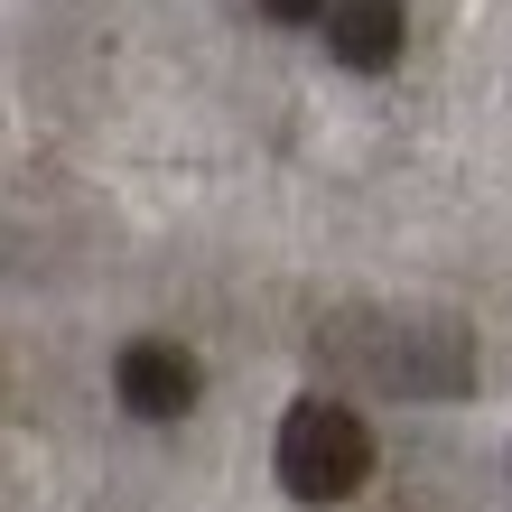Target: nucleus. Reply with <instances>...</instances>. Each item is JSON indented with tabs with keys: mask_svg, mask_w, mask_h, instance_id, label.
Instances as JSON below:
<instances>
[{
	"mask_svg": "<svg viewBox=\"0 0 512 512\" xmlns=\"http://www.w3.org/2000/svg\"><path fill=\"white\" fill-rule=\"evenodd\" d=\"M373 475V429L345 401H289L280 419V485L298 503H345Z\"/></svg>",
	"mask_w": 512,
	"mask_h": 512,
	"instance_id": "nucleus-1",
	"label": "nucleus"
},
{
	"mask_svg": "<svg viewBox=\"0 0 512 512\" xmlns=\"http://www.w3.org/2000/svg\"><path fill=\"white\" fill-rule=\"evenodd\" d=\"M112 391H122V410H131V419H187V410H196V391H205V373H196V354H187V345L140 336V345H122V364H112Z\"/></svg>",
	"mask_w": 512,
	"mask_h": 512,
	"instance_id": "nucleus-2",
	"label": "nucleus"
},
{
	"mask_svg": "<svg viewBox=\"0 0 512 512\" xmlns=\"http://www.w3.org/2000/svg\"><path fill=\"white\" fill-rule=\"evenodd\" d=\"M401 47H410V10L401 0H336V10H326V56L354 66V75L401 66Z\"/></svg>",
	"mask_w": 512,
	"mask_h": 512,
	"instance_id": "nucleus-3",
	"label": "nucleus"
},
{
	"mask_svg": "<svg viewBox=\"0 0 512 512\" xmlns=\"http://www.w3.org/2000/svg\"><path fill=\"white\" fill-rule=\"evenodd\" d=\"M261 10L280 19V28H308V19H326V10H336V0H261Z\"/></svg>",
	"mask_w": 512,
	"mask_h": 512,
	"instance_id": "nucleus-4",
	"label": "nucleus"
}]
</instances>
